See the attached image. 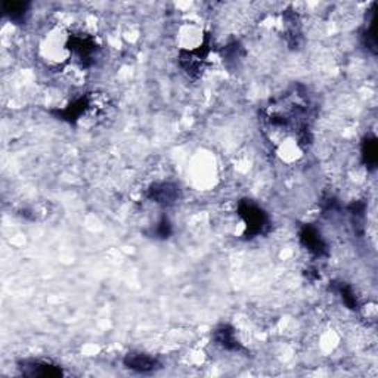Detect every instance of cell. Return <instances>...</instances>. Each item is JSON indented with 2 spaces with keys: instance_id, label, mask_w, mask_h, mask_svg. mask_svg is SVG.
<instances>
[{
  "instance_id": "cell-1",
  "label": "cell",
  "mask_w": 378,
  "mask_h": 378,
  "mask_svg": "<svg viewBox=\"0 0 378 378\" xmlns=\"http://www.w3.org/2000/svg\"><path fill=\"white\" fill-rule=\"evenodd\" d=\"M240 216L245 222L247 235L256 236V235L263 233L265 229L268 228L269 220H268L266 213L254 204L243 203L240 206Z\"/></svg>"
},
{
  "instance_id": "cell-2",
  "label": "cell",
  "mask_w": 378,
  "mask_h": 378,
  "mask_svg": "<svg viewBox=\"0 0 378 378\" xmlns=\"http://www.w3.org/2000/svg\"><path fill=\"white\" fill-rule=\"evenodd\" d=\"M123 363L127 370L138 374H152L161 368V362L156 356H151L144 352H129Z\"/></svg>"
},
{
  "instance_id": "cell-3",
  "label": "cell",
  "mask_w": 378,
  "mask_h": 378,
  "mask_svg": "<svg viewBox=\"0 0 378 378\" xmlns=\"http://www.w3.org/2000/svg\"><path fill=\"white\" fill-rule=\"evenodd\" d=\"M18 368L26 377H61L64 372L58 365L40 359H27L19 362Z\"/></svg>"
},
{
  "instance_id": "cell-4",
  "label": "cell",
  "mask_w": 378,
  "mask_h": 378,
  "mask_svg": "<svg viewBox=\"0 0 378 378\" xmlns=\"http://www.w3.org/2000/svg\"><path fill=\"white\" fill-rule=\"evenodd\" d=\"M148 197L156 204H160L163 207H170L176 203L177 198H179V188L170 182L154 183L148 189Z\"/></svg>"
},
{
  "instance_id": "cell-5",
  "label": "cell",
  "mask_w": 378,
  "mask_h": 378,
  "mask_svg": "<svg viewBox=\"0 0 378 378\" xmlns=\"http://www.w3.org/2000/svg\"><path fill=\"white\" fill-rule=\"evenodd\" d=\"M215 340L217 345L229 352H240L243 350V346L240 345L238 338L235 337V331L229 325H222L215 331Z\"/></svg>"
},
{
  "instance_id": "cell-6",
  "label": "cell",
  "mask_w": 378,
  "mask_h": 378,
  "mask_svg": "<svg viewBox=\"0 0 378 378\" xmlns=\"http://www.w3.org/2000/svg\"><path fill=\"white\" fill-rule=\"evenodd\" d=\"M300 240H302V243L304 244V247L307 248V250L318 254V256L322 254L325 252V243L321 238V235H319L316 232V229H313L311 227L303 228V231L300 233Z\"/></svg>"
},
{
  "instance_id": "cell-7",
  "label": "cell",
  "mask_w": 378,
  "mask_h": 378,
  "mask_svg": "<svg viewBox=\"0 0 378 378\" xmlns=\"http://www.w3.org/2000/svg\"><path fill=\"white\" fill-rule=\"evenodd\" d=\"M362 152H363L365 163H368V165H375V163H377V144H375L374 138L366 139L363 142Z\"/></svg>"
}]
</instances>
